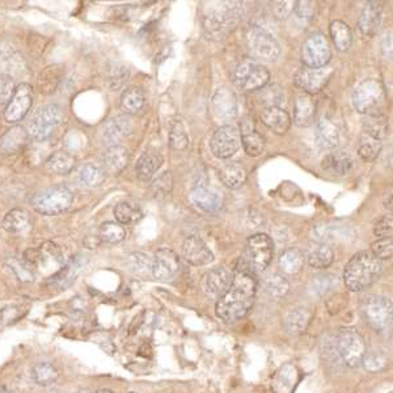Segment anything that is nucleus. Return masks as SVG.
Listing matches in <instances>:
<instances>
[{
  "label": "nucleus",
  "mask_w": 393,
  "mask_h": 393,
  "mask_svg": "<svg viewBox=\"0 0 393 393\" xmlns=\"http://www.w3.org/2000/svg\"><path fill=\"white\" fill-rule=\"evenodd\" d=\"M131 393H135V392H131Z\"/></svg>",
  "instance_id": "nucleus-64"
},
{
  "label": "nucleus",
  "mask_w": 393,
  "mask_h": 393,
  "mask_svg": "<svg viewBox=\"0 0 393 393\" xmlns=\"http://www.w3.org/2000/svg\"><path fill=\"white\" fill-rule=\"evenodd\" d=\"M257 281L255 274L246 269L234 275L226 294L217 302V316L224 322H238L252 310L256 301Z\"/></svg>",
  "instance_id": "nucleus-1"
},
{
  "label": "nucleus",
  "mask_w": 393,
  "mask_h": 393,
  "mask_svg": "<svg viewBox=\"0 0 393 393\" xmlns=\"http://www.w3.org/2000/svg\"><path fill=\"white\" fill-rule=\"evenodd\" d=\"M1 226L9 234L20 235V234H25L28 229H30L32 222L27 211L23 209H13L6 214Z\"/></svg>",
  "instance_id": "nucleus-33"
},
{
  "label": "nucleus",
  "mask_w": 393,
  "mask_h": 393,
  "mask_svg": "<svg viewBox=\"0 0 393 393\" xmlns=\"http://www.w3.org/2000/svg\"><path fill=\"white\" fill-rule=\"evenodd\" d=\"M362 365L365 366L367 371L377 373V371H382L383 368H385L387 359L382 354H377V353H371V354H367L366 353V356L362 361Z\"/></svg>",
  "instance_id": "nucleus-54"
},
{
  "label": "nucleus",
  "mask_w": 393,
  "mask_h": 393,
  "mask_svg": "<svg viewBox=\"0 0 393 393\" xmlns=\"http://www.w3.org/2000/svg\"><path fill=\"white\" fill-rule=\"evenodd\" d=\"M126 266L133 274L140 275V277L152 273V260L140 252H134L128 255L126 258Z\"/></svg>",
  "instance_id": "nucleus-47"
},
{
  "label": "nucleus",
  "mask_w": 393,
  "mask_h": 393,
  "mask_svg": "<svg viewBox=\"0 0 393 393\" xmlns=\"http://www.w3.org/2000/svg\"><path fill=\"white\" fill-rule=\"evenodd\" d=\"M330 37L339 52H348L353 44V33L346 23L336 20L330 24Z\"/></svg>",
  "instance_id": "nucleus-42"
},
{
  "label": "nucleus",
  "mask_w": 393,
  "mask_h": 393,
  "mask_svg": "<svg viewBox=\"0 0 393 393\" xmlns=\"http://www.w3.org/2000/svg\"><path fill=\"white\" fill-rule=\"evenodd\" d=\"M32 376L37 385L46 387V385H53L58 379V370L49 362H40L33 367Z\"/></svg>",
  "instance_id": "nucleus-48"
},
{
  "label": "nucleus",
  "mask_w": 393,
  "mask_h": 393,
  "mask_svg": "<svg viewBox=\"0 0 393 393\" xmlns=\"http://www.w3.org/2000/svg\"><path fill=\"white\" fill-rule=\"evenodd\" d=\"M264 286H265L266 293L277 299L284 298L290 290V284L287 282V279L281 274L267 275L264 281Z\"/></svg>",
  "instance_id": "nucleus-49"
},
{
  "label": "nucleus",
  "mask_w": 393,
  "mask_h": 393,
  "mask_svg": "<svg viewBox=\"0 0 393 393\" xmlns=\"http://www.w3.org/2000/svg\"><path fill=\"white\" fill-rule=\"evenodd\" d=\"M212 109L220 121H234L238 116V100L235 93L227 87L219 88L212 97Z\"/></svg>",
  "instance_id": "nucleus-20"
},
{
  "label": "nucleus",
  "mask_w": 393,
  "mask_h": 393,
  "mask_svg": "<svg viewBox=\"0 0 393 393\" xmlns=\"http://www.w3.org/2000/svg\"><path fill=\"white\" fill-rule=\"evenodd\" d=\"M258 101L265 105V108L279 107L284 101V93L278 84H266L258 90Z\"/></svg>",
  "instance_id": "nucleus-46"
},
{
  "label": "nucleus",
  "mask_w": 393,
  "mask_h": 393,
  "mask_svg": "<svg viewBox=\"0 0 393 393\" xmlns=\"http://www.w3.org/2000/svg\"><path fill=\"white\" fill-rule=\"evenodd\" d=\"M316 137L321 147L334 148L339 142V128H336V125L330 119L322 117L318 123Z\"/></svg>",
  "instance_id": "nucleus-41"
},
{
  "label": "nucleus",
  "mask_w": 393,
  "mask_h": 393,
  "mask_svg": "<svg viewBox=\"0 0 393 393\" xmlns=\"http://www.w3.org/2000/svg\"><path fill=\"white\" fill-rule=\"evenodd\" d=\"M32 104L33 88L27 83H21L16 87L12 99L7 104V108L4 110V119L8 123H18L27 117Z\"/></svg>",
  "instance_id": "nucleus-16"
},
{
  "label": "nucleus",
  "mask_w": 393,
  "mask_h": 393,
  "mask_svg": "<svg viewBox=\"0 0 393 393\" xmlns=\"http://www.w3.org/2000/svg\"><path fill=\"white\" fill-rule=\"evenodd\" d=\"M146 104V95L139 87H130L121 96V108L126 114H135Z\"/></svg>",
  "instance_id": "nucleus-39"
},
{
  "label": "nucleus",
  "mask_w": 393,
  "mask_h": 393,
  "mask_svg": "<svg viewBox=\"0 0 393 393\" xmlns=\"http://www.w3.org/2000/svg\"><path fill=\"white\" fill-rule=\"evenodd\" d=\"M373 249V255L382 260H388L392 257L393 253V240L392 238H379L375 243H373L371 246Z\"/></svg>",
  "instance_id": "nucleus-53"
},
{
  "label": "nucleus",
  "mask_w": 393,
  "mask_h": 393,
  "mask_svg": "<svg viewBox=\"0 0 393 393\" xmlns=\"http://www.w3.org/2000/svg\"><path fill=\"white\" fill-rule=\"evenodd\" d=\"M180 270V260L172 249L162 248L155 253L152 260V275L157 281H169Z\"/></svg>",
  "instance_id": "nucleus-18"
},
{
  "label": "nucleus",
  "mask_w": 393,
  "mask_h": 393,
  "mask_svg": "<svg viewBox=\"0 0 393 393\" xmlns=\"http://www.w3.org/2000/svg\"><path fill=\"white\" fill-rule=\"evenodd\" d=\"M130 154L128 148L111 146L102 155V169L111 174H119L128 167Z\"/></svg>",
  "instance_id": "nucleus-30"
},
{
  "label": "nucleus",
  "mask_w": 393,
  "mask_h": 393,
  "mask_svg": "<svg viewBox=\"0 0 393 393\" xmlns=\"http://www.w3.org/2000/svg\"><path fill=\"white\" fill-rule=\"evenodd\" d=\"M261 121L266 128H270L278 135H284L291 128V119L281 107L265 108L261 113Z\"/></svg>",
  "instance_id": "nucleus-27"
},
{
  "label": "nucleus",
  "mask_w": 393,
  "mask_h": 393,
  "mask_svg": "<svg viewBox=\"0 0 393 393\" xmlns=\"http://www.w3.org/2000/svg\"><path fill=\"white\" fill-rule=\"evenodd\" d=\"M382 46H383V52H385V56L392 58V30L385 33Z\"/></svg>",
  "instance_id": "nucleus-60"
},
{
  "label": "nucleus",
  "mask_w": 393,
  "mask_h": 393,
  "mask_svg": "<svg viewBox=\"0 0 393 393\" xmlns=\"http://www.w3.org/2000/svg\"><path fill=\"white\" fill-rule=\"evenodd\" d=\"M114 217L119 224H133L142 219L143 211L135 201H122L114 207Z\"/></svg>",
  "instance_id": "nucleus-40"
},
{
  "label": "nucleus",
  "mask_w": 393,
  "mask_h": 393,
  "mask_svg": "<svg viewBox=\"0 0 393 393\" xmlns=\"http://www.w3.org/2000/svg\"><path fill=\"white\" fill-rule=\"evenodd\" d=\"M315 3L313 1H295L293 9L295 15L302 20H311L315 15Z\"/></svg>",
  "instance_id": "nucleus-56"
},
{
  "label": "nucleus",
  "mask_w": 393,
  "mask_h": 393,
  "mask_svg": "<svg viewBox=\"0 0 393 393\" xmlns=\"http://www.w3.org/2000/svg\"><path fill=\"white\" fill-rule=\"evenodd\" d=\"M28 131L23 126H13L8 128L0 137V154L12 155L23 150L28 143Z\"/></svg>",
  "instance_id": "nucleus-29"
},
{
  "label": "nucleus",
  "mask_w": 393,
  "mask_h": 393,
  "mask_svg": "<svg viewBox=\"0 0 393 393\" xmlns=\"http://www.w3.org/2000/svg\"><path fill=\"white\" fill-rule=\"evenodd\" d=\"M0 393H8V391L3 385H0Z\"/></svg>",
  "instance_id": "nucleus-62"
},
{
  "label": "nucleus",
  "mask_w": 393,
  "mask_h": 393,
  "mask_svg": "<svg viewBox=\"0 0 393 393\" xmlns=\"http://www.w3.org/2000/svg\"><path fill=\"white\" fill-rule=\"evenodd\" d=\"M306 256L301 249L291 248L284 252L279 257V267L286 275L299 274L304 267Z\"/></svg>",
  "instance_id": "nucleus-35"
},
{
  "label": "nucleus",
  "mask_w": 393,
  "mask_h": 393,
  "mask_svg": "<svg viewBox=\"0 0 393 393\" xmlns=\"http://www.w3.org/2000/svg\"><path fill=\"white\" fill-rule=\"evenodd\" d=\"M274 255V243L270 236L265 234H256L248 238L244 253V261L247 267H244L252 274L264 273L267 266L270 265Z\"/></svg>",
  "instance_id": "nucleus-6"
},
{
  "label": "nucleus",
  "mask_w": 393,
  "mask_h": 393,
  "mask_svg": "<svg viewBox=\"0 0 393 393\" xmlns=\"http://www.w3.org/2000/svg\"><path fill=\"white\" fill-rule=\"evenodd\" d=\"M240 143L241 138L238 128L232 125H223L211 138V152L218 159H229L238 152Z\"/></svg>",
  "instance_id": "nucleus-14"
},
{
  "label": "nucleus",
  "mask_w": 393,
  "mask_h": 393,
  "mask_svg": "<svg viewBox=\"0 0 393 393\" xmlns=\"http://www.w3.org/2000/svg\"><path fill=\"white\" fill-rule=\"evenodd\" d=\"M128 80V67L121 64H111L108 68V84L111 91H117L119 88H122Z\"/></svg>",
  "instance_id": "nucleus-51"
},
{
  "label": "nucleus",
  "mask_w": 393,
  "mask_h": 393,
  "mask_svg": "<svg viewBox=\"0 0 393 393\" xmlns=\"http://www.w3.org/2000/svg\"><path fill=\"white\" fill-rule=\"evenodd\" d=\"M172 186H174V177H172V174L171 172H164L163 174H160L155 181H154V191L157 194H168L172 191Z\"/></svg>",
  "instance_id": "nucleus-55"
},
{
  "label": "nucleus",
  "mask_w": 393,
  "mask_h": 393,
  "mask_svg": "<svg viewBox=\"0 0 393 393\" xmlns=\"http://www.w3.org/2000/svg\"><path fill=\"white\" fill-rule=\"evenodd\" d=\"M322 168L333 176H345L351 169V159L344 151L332 152L324 157Z\"/></svg>",
  "instance_id": "nucleus-37"
},
{
  "label": "nucleus",
  "mask_w": 393,
  "mask_h": 393,
  "mask_svg": "<svg viewBox=\"0 0 393 393\" xmlns=\"http://www.w3.org/2000/svg\"><path fill=\"white\" fill-rule=\"evenodd\" d=\"M329 287L330 279L328 277H325V275L313 277L311 282H310V290H311L312 293L316 294V295H321V294L325 293Z\"/></svg>",
  "instance_id": "nucleus-59"
},
{
  "label": "nucleus",
  "mask_w": 393,
  "mask_h": 393,
  "mask_svg": "<svg viewBox=\"0 0 393 393\" xmlns=\"http://www.w3.org/2000/svg\"><path fill=\"white\" fill-rule=\"evenodd\" d=\"M96 393H114L109 391V389H100V391H97Z\"/></svg>",
  "instance_id": "nucleus-61"
},
{
  "label": "nucleus",
  "mask_w": 393,
  "mask_h": 393,
  "mask_svg": "<svg viewBox=\"0 0 393 393\" xmlns=\"http://www.w3.org/2000/svg\"><path fill=\"white\" fill-rule=\"evenodd\" d=\"M361 312L367 324L375 332H385L392 322V303L379 295H367L361 303Z\"/></svg>",
  "instance_id": "nucleus-9"
},
{
  "label": "nucleus",
  "mask_w": 393,
  "mask_h": 393,
  "mask_svg": "<svg viewBox=\"0 0 393 393\" xmlns=\"http://www.w3.org/2000/svg\"><path fill=\"white\" fill-rule=\"evenodd\" d=\"M49 393H58V392H49Z\"/></svg>",
  "instance_id": "nucleus-63"
},
{
  "label": "nucleus",
  "mask_w": 393,
  "mask_h": 393,
  "mask_svg": "<svg viewBox=\"0 0 393 393\" xmlns=\"http://www.w3.org/2000/svg\"><path fill=\"white\" fill-rule=\"evenodd\" d=\"M382 147H383V140L363 133L362 138H361V145H359L358 154L362 157V160L370 163V162H374L376 157L379 156L380 151H382Z\"/></svg>",
  "instance_id": "nucleus-45"
},
{
  "label": "nucleus",
  "mask_w": 393,
  "mask_h": 393,
  "mask_svg": "<svg viewBox=\"0 0 393 393\" xmlns=\"http://www.w3.org/2000/svg\"><path fill=\"white\" fill-rule=\"evenodd\" d=\"M45 165L50 174H70L75 168V157L67 151H56L47 157Z\"/></svg>",
  "instance_id": "nucleus-38"
},
{
  "label": "nucleus",
  "mask_w": 393,
  "mask_h": 393,
  "mask_svg": "<svg viewBox=\"0 0 393 393\" xmlns=\"http://www.w3.org/2000/svg\"><path fill=\"white\" fill-rule=\"evenodd\" d=\"M189 201L201 210L206 212L219 210L222 207V198L219 194L209 189L206 185H197L189 193Z\"/></svg>",
  "instance_id": "nucleus-26"
},
{
  "label": "nucleus",
  "mask_w": 393,
  "mask_h": 393,
  "mask_svg": "<svg viewBox=\"0 0 393 393\" xmlns=\"http://www.w3.org/2000/svg\"><path fill=\"white\" fill-rule=\"evenodd\" d=\"M311 311L308 308L299 307L290 312L284 320L286 330L291 336H299L304 330L307 329L310 321H311Z\"/></svg>",
  "instance_id": "nucleus-36"
},
{
  "label": "nucleus",
  "mask_w": 393,
  "mask_h": 393,
  "mask_svg": "<svg viewBox=\"0 0 393 393\" xmlns=\"http://www.w3.org/2000/svg\"><path fill=\"white\" fill-rule=\"evenodd\" d=\"M383 8L377 1H368L361 13L359 29L367 37L375 36L382 24Z\"/></svg>",
  "instance_id": "nucleus-25"
},
{
  "label": "nucleus",
  "mask_w": 393,
  "mask_h": 393,
  "mask_svg": "<svg viewBox=\"0 0 393 393\" xmlns=\"http://www.w3.org/2000/svg\"><path fill=\"white\" fill-rule=\"evenodd\" d=\"M131 131V122L128 116H119L110 119L104 123L101 130V138L108 146H119L123 138L128 137Z\"/></svg>",
  "instance_id": "nucleus-21"
},
{
  "label": "nucleus",
  "mask_w": 393,
  "mask_h": 393,
  "mask_svg": "<svg viewBox=\"0 0 393 393\" xmlns=\"http://www.w3.org/2000/svg\"><path fill=\"white\" fill-rule=\"evenodd\" d=\"M354 232L350 227L339 224H319L312 229V238L321 244H329L337 241H345L353 238Z\"/></svg>",
  "instance_id": "nucleus-23"
},
{
  "label": "nucleus",
  "mask_w": 393,
  "mask_h": 393,
  "mask_svg": "<svg viewBox=\"0 0 393 393\" xmlns=\"http://www.w3.org/2000/svg\"><path fill=\"white\" fill-rule=\"evenodd\" d=\"M241 145L247 155L258 157L264 154L265 150V139L255 128L252 121H244L241 125Z\"/></svg>",
  "instance_id": "nucleus-24"
},
{
  "label": "nucleus",
  "mask_w": 393,
  "mask_h": 393,
  "mask_svg": "<svg viewBox=\"0 0 393 393\" xmlns=\"http://www.w3.org/2000/svg\"><path fill=\"white\" fill-rule=\"evenodd\" d=\"M353 105L358 113L365 116H380L387 102L385 84L379 79H365L353 92Z\"/></svg>",
  "instance_id": "nucleus-4"
},
{
  "label": "nucleus",
  "mask_w": 393,
  "mask_h": 393,
  "mask_svg": "<svg viewBox=\"0 0 393 393\" xmlns=\"http://www.w3.org/2000/svg\"><path fill=\"white\" fill-rule=\"evenodd\" d=\"M15 90H16L15 84L13 80H11V78L7 76L0 78V105L8 104L15 93Z\"/></svg>",
  "instance_id": "nucleus-57"
},
{
  "label": "nucleus",
  "mask_w": 393,
  "mask_h": 393,
  "mask_svg": "<svg viewBox=\"0 0 393 393\" xmlns=\"http://www.w3.org/2000/svg\"><path fill=\"white\" fill-rule=\"evenodd\" d=\"M270 80V73L265 66L247 59L235 70V84L243 91H258Z\"/></svg>",
  "instance_id": "nucleus-12"
},
{
  "label": "nucleus",
  "mask_w": 393,
  "mask_h": 393,
  "mask_svg": "<svg viewBox=\"0 0 393 393\" xmlns=\"http://www.w3.org/2000/svg\"><path fill=\"white\" fill-rule=\"evenodd\" d=\"M126 238V229L119 222H105L99 229L100 241L108 244H119Z\"/></svg>",
  "instance_id": "nucleus-44"
},
{
  "label": "nucleus",
  "mask_w": 393,
  "mask_h": 393,
  "mask_svg": "<svg viewBox=\"0 0 393 393\" xmlns=\"http://www.w3.org/2000/svg\"><path fill=\"white\" fill-rule=\"evenodd\" d=\"M73 193L64 185H58L38 192L32 197V207L42 215L54 217L70 209L73 205Z\"/></svg>",
  "instance_id": "nucleus-5"
},
{
  "label": "nucleus",
  "mask_w": 393,
  "mask_h": 393,
  "mask_svg": "<svg viewBox=\"0 0 393 393\" xmlns=\"http://www.w3.org/2000/svg\"><path fill=\"white\" fill-rule=\"evenodd\" d=\"M337 349H339V356L342 358V361L350 368L361 366L367 353L365 339L353 327H346V328L339 329Z\"/></svg>",
  "instance_id": "nucleus-10"
},
{
  "label": "nucleus",
  "mask_w": 393,
  "mask_h": 393,
  "mask_svg": "<svg viewBox=\"0 0 393 393\" xmlns=\"http://www.w3.org/2000/svg\"><path fill=\"white\" fill-rule=\"evenodd\" d=\"M308 264L315 267V269H327L332 265L333 260H334V255L333 250L327 244H321L318 243L316 246L310 249L308 252Z\"/></svg>",
  "instance_id": "nucleus-43"
},
{
  "label": "nucleus",
  "mask_w": 393,
  "mask_h": 393,
  "mask_svg": "<svg viewBox=\"0 0 393 393\" xmlns=\"http://www.w3.org/2000/svg\"><path fill=\"white\" fill-rule=\"evenodd\" d=\"M64 119V110L56 104H46L40 107L32 116L28 125V135L38 142H44L53 135L55 128Z\"/></svg>",
  "instance_id": "nucleus-7"
},
{
  "label": "nucleus",
  "mask_w": 393,
  "mask_h": 393,
  "mask_svg": "<svg viewBox=\"0 0 393 393\" xmlns=\"http://www.w3.org/2000/svg\"><path fill=\"white\" fill-rule=\"evenodd\" d=\"M23 260L32 269H40L42 272L56 273L64 266V253L61 248L52 241H46L37 249H28Z\"/></svg>",
  "instance_id": "nucleus-11"
},
{
  "label": "nucleus",
  "mask_w": 393,
  "mask_h": 393,
  "mask_svg": "<svg viewBox=\"0 0 393 393\" xmlns=\"http://www.w3.org/2000/svg\"><path fill=\"white\" fill-rule=\"evenodd\" d=\"M246 45L249 54L264 62H274L281 55V46L275 37L261 27H249L246 32Z\"/></svg>",
  "instance_id": "nucleus-8"
},
{
  "label": "nucleus",
  "mask_w": 393,
  "mask_h": 393,
  "mask_svg": "<svg viewBox=\"0 0 393 393\" xmlns=\"http://www.w3.org/2000/svg\"><path fill=\"white\" fill-rule=\"evenodd\" d=\"M183 258L194 266L209 265L214 261V255L207 244L200 236H189L183 241Z\"/></svg>",
  "instance_id": "nucleus-19"
},
{
  "label": "nucleus",
  "mask_w": 393,
  "mask_h": 393,
  "mask_svg": "<svg viewBox=\"0 0 393 393\" xmlns=\"http://www.w3.org/2000/svg\"><path fill=\"white\" fill-rule=\"evenodd\" d=\"M82 257H75L70 262H67L66 265L62 266L56 273L52 275L47 284H50L52 287H58L61 290H64L66 287H68L75 281L76 275L79 274V272L82 270Z\"/></svg>",
  "instance_id": "nucleus-31"
},
{
  "label": "nucleus",
  "mask_w": 393,
  "mask_h": 393,
  "mask_svg": "<svg viewBox=\"0 0 393 393\" xmlns=\"http://www.w3.org/2000/svg\"><path fill=\"white\" fill-rule=\"evenodd\" d=\"M383 265L371 252L362 250L351 257L344 272V282L353 293L365 291L380 278Z\"/></svg>",
  "instance_id": "nucleus-2"
},
{
  "label": "nucleus",
  "mask_w": 393,
  "mask_h": 393,
  "mask_svg": "<svg viewBox=\"0 0 393 393\" xmlns=\"http://www.w3.org/2000/svg\"><path fill=\"white\" fill-rule=\"evenodd\" d=\"M388 131V123L387 119L380 116H368L366 121L363 122V133L371 137L377 138L380 140L385 139Z\"/></svg>",
  "instance_id": "nucleus-50"
},
{
  "label": "nucleus",
  "mask_w": 393,
  "mask_h": 393,
  "mask_svg": "<svg viewBox=\"0 0 393 393\" xmlns=\"http://www.w3.org/2000/svg\"><path fill=\"white\" fill-rule=\"evenodd\" d=\"M164 163L163 156L156 151H146L138 159L135 172L142 181L151 180Z\"/></svg>",
  "instance_id": "nucleus-32"
},
{
  "label": "nucleus",
  "mask_w": 393,
  "mask_h": 393,
  "mask_svg": "<svg viewBox=\"0 0 393 393\" xmlns=\"http://www.w3.org/2000/svg\"><path fill=\"white\" fill-rule=\"evenodd\" d=\"M210 6L203 15V30L207 38L220 40L236 27L243 18V3L220 1Z\"/></svg>",
  "instance_id": "nucleus-3"
},
{
  "label": "nucleus",
  "mask_w": 393,
  "mask_h": 393,
  "mask_svg": "<svg viewBox=\"0 0 393 393\" xmlns=\"http://www.w3.org/2000/svg\"><path fill=\"white\" fill-rule=\"evenodd\" d=\"M219 177L229 189H238L247 180V171L238 163H227L220 168Z\"/></svg>",
  "instance_id": "nucleus-34"
},
{
  "label": "nucleus",
  "mask_w": 393,
  "mask_h": 393,
  "mask_svg": "<svg viewBox=\"0 0 393 393\" xmlns=\"http://www.w3.org/2000/svg\"><path fill=\"white\" fill-rule=\"evenodd\" d=\"M234 275L227 267L211 269L202 277L201 289L203 294L210 299H218L229 290Z\"/></svg>",
  "instance_id": "nucleus-17"
},
{
  "label": "nucleus",
  "mask_w": 393,
  "mask_h": 393,
  "mask_svg": "<svg viewBox=\"0 0 393 393\" xmlns=\"http://www.w3.org/2000/svg\"><path fill=\"white\" fill-rule=\"evenodd\" d=\"M392 226L393 222L391 217H385V218L377 220L375 223V227H374V234H375L376 238H391Z\"/></svg>",
  "instance_id": "nucleus-58"
},
{
  "label": "nucleus",
  "mask_w": 393,
  "mask_h": 393,
  "mask_svg": "<svg viewBox=\"0 0 393 393\" xmlns=\"http://www.w3.org/2000/svg\"><path fill=\"white\" fill-rule=\"evenodd\" d=\"M316 116V102L311 95L302 93L296 97L294 109V122L299 128L311 126Z\"/></svg>",
  "instance_id": "nucleus-28"
},
{
  "label": "nucleus",
  "mask_w": 393,
  "mask_h": 393,
  "mask_svg": "<svg viewBox=\"0 0 393 393\" xmlns=\"http://www.w3.org/2000/svg\"><path fill=\"white\" fill-rule=\"evenodd\" d=\"M334 68L332 66H325L320 68H312L304 66L295 73V84L307 95L320 93L325 85L329 83Z\"/></svg>",
  "instance_id": "nucleus-13"
},
{
  "label": "nucleus",
  "mask_w": 393,
  "mask_h": 393,
  "mask_svg": "<svg viewBox=\"0 0 393 393\" xmlns=\"http://www.w3.org/2000/svg\"><path fill=\"white\" fill-rule=\"evenodd\" d=\"M302 58L307 67L320 68L328 66L332 58V52L327 38L322 35L308 37L303 44Z\"/></svg>",
  "instance_id": "nucleus-15"
},
{
  "label": "nucleus",
  "mask_w": 393,
  "mask_h": 393,
  "mask_svg": "<svg viewBox=\"0 0 393 393\" xmlns=\"http://www.w3.org/2000/svg\"><path fill=\"white\" fill-rule=\"evenodd\" d=\"M73 180L80 188L95 189L104 183L105 171L100 165L85 163L73 168Z\"/></svg>",
  "instance_id": "nucleus-22"
},
{
  "label": "nucleus",
  "mask_w": 393,
  "mask_h": 393,
  "mask_svg": "<svg viewBox=\"0 0 393 393\" xmlns=\"http://www.w3.org/2000/svg\"><path fill=\"white\" fill-rule=\"evenodd\" d=\"M169 146L176 151H183L189 146V138L185 131L181 121H174V126L169 133Z\"/></svg>",
  "instance_id": "nucleus-52"
}]
</instances>
